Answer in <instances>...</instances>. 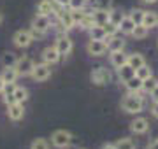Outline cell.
<instances>
[{"label": "cell", "instance_id": "6da1fadb", "mask_svg": "<svg viewBox=\"0 0 158 149\" xmlns=\"http://www.w3.org/2000/svg\"><path fill=\"white\" fill-rule=\"evenodd\" d=\"M144 107V98L139 93H128L127 97L121 100V109L128 114H139Z\"/></svg>", "mask_w": 158, "mask_h": 149}, {"label": "cell", "instance_id": "7a4b0ae2", "mask_svg": "<svg viewBox=\"0 0 158 149\" xmlns=\"http://www.w3.org/2000/svg\"><path fill=\"white\" fill-rule=\"evenodd\" d=\"M32 34L34 37H40L44 35L51 26V21H49V16H42V14H37V16L32 19Z\"/></svg>", "mask_w": 158, "mask_h": 149}, {"label": "cell", "instance_id": "3957f363", "mask_svg": "<svg viewBox=\"0 0 158 149\" xmlns=\"http://www.w3.org/2000/svg\"><path fill=\"white\" fill-rule=\"evenodd\" d=\"M72 142V133L69 130H56L51 133V144L58 149H65Z\"/></svg>", "mask_w": 158, "mask_h": 149}, {"label": "cell", "instance_id": "277c9868", "mask_svg": "<svg viewBox=\"0 0 158 149\" xmlns=\"http://www.w3.org/2000/svg\"><path fill=\"white\" fill-rule=\"evenodd\" d=\"M90 79L95 86H106V84L111 83V72L106 67H97V69L91 70Z\"/></svg>", "mask_w": 158, "mask_h": 149}, {"label": "cell", "instance_id": "5b68a950", "mask_svg": "<svg viewBox=\"0 0 158 149\" xmlns=\"http://www.w3.org/2000/svg\"><path fill=\"white\" fill-rule=\"evenodd\" d=\"M34 34H32V30H18L16 34L12 35V42H14V46L16 47H28L32 42H34Z\"/></svg>", "mask_w": 158, "mask_h": 149}, {"label": "cell", "instance_id": "8992f818", "mask_svg": "<svg viewBox=\"0 0 158 149\" xmlns=\"http://www.w3.org/2000/svg\"><path fill=\"white\" fill-rule=\"evenodd\" d=\"M32 79L37 81V83H42V81H48L51 77V65L49 63H37L32 70Z\"/></svg>", "mask_w": 158, "mask_h": 149}, {"label": "cell", "instance_id": "52a82bcc", "mask_svg": "<svg viewBox=\"0 0 158 149\" xmlns=\"http://www.w3.org/2000/svg\"><path fill=\"white\" fill-rule=\"evenodd\" d=\"M86 51L90 56H104L107 51V44L106 40H93L90 39V42L86 44Z\"/></svg>", "mask_w": 158, "mask_h": 149}, {"label": "cell", "instance_id": "ba28073f", "mask_svg": "<svg viewBox=\"0 0 158 149\" xmlns=\"http://www.w3.org/2000/svg\"><path fill=\"white\" fill-rule=\"evenodd\" d=\"M35 67V63L34 60L30 56H19L18 58V62H16V70H18V74L19 75H30L32 74V70H34Z\"/></svg>", "mask_w": 158, "mask_h": 149}, {"label": "cell", "instance_id": "9c48e42d", "mask_svg": "<svg viewBox=\"0 0 158 149\" xmlns=\"http://www.w3.org/2000/svg\"><path fill=\"white\" fill-rule=\"evenodd\" d=\"M55 47H56V51L60 53V56H67V54H70V51H72L74 42H72V39H70L69 35H62V37L56 39Z\"/></svg>", "mask_w": 158, "mask_h": 149}, {"label": "cell", "instance_id": "30bf717a", "mask_svg": "<svg viewBox=\"0 0 158 149\" xmlns=\"http://www.w3.org/2000/svg\"><path fill=\"white\" fill-rule=\"evenodd\" d=\"M149 130V121L146 118H135V119L130 123V132L135 133V135H142Z\"/></svg>", "mask_w": 158, "mask_h": 149}, {"label": "cell", "instance_id": "8fae6325", "mask_svg": "<svg viewBox=\"0 0 158 149\" xmlns=\"http://www.w3.org/2000/svg\"><path fill=\"white\" fill-rule=\"evenodd\" d=\"M7 116H9V119L11 121H19L23 119V116H25V107H23V103H11V105H7Z\"/></svg>", "mask_w": 158, "mask_h": 149}, {"label": "cell", "instance_id": "7c38bea8", "mask_svg": "<svg viewBox=\"0 0 158 149\" xmlns=\"http://www.w3.org/2000/svg\"><path fill=\"white\" fill-rule=\"evenodd\" d=\"M60 53L56 51V47L55 46H49L46 47L44 51H42V62L44 63H49V65H55V63L60 62Z\"/></svg>", "mask_w": 158, "mask_h": 149}, {"label": "cell", "instance_id": "4fadbf2b", "mask_svg": "<svg viewBox=\"0 0 158 149\" xmlns=\"http://www.w3.org/2000/svg\"><path fill=\"white\" fill-rule=\"evenodd\" d=\"M56 14H58L60 23H62V28L65 30V32L76 26V25H74V19H72V12H70V9H69V11H58Z\"/></svg>", "mask_w": 158, "mask_h": 149}, {"label": "cell", "instance_id": "5bb4252c", "mask_svg": "<svg viewBox=\"0 0 158 149\" xmlns=\"http://www.w3.org/2000/svg\"><path fill=\"white\" fill-rule=\"evenodd\" d=\"M106 44H107V51H123L125 47V40L121 39V37H118V35H113V37H109V39H106Z\"/></svg>", "mask_w": 158, "mask_h": 149}, {"label": "cell", "instance_id": "9a60e30c", "mask_svg": "<svg viewBox=\"0 0 158 149\" xmlns=\"http://www.w3.org/2000/svg\"><path fill=\"white\" fill-rule=\"evenodd\" d=\"M91 16H93V21H95V25H98V26H104V25L109 21V9H93Z\"/></svg>", "mask_w": 158, "mask_h": 149}, {"label": "cell", "instance_id": "2e32d148", "mask_svg": "<svg viewBox=\"0 0 158 149\" xmlns=\"http://www.w3.org/2000/svg\"><path fill=\"white\" fill-rule=\"evenodd\" d=\"M19 77L16 67H4V72L0 74V79L4 81L6 84H11V83H16V79Z\"/></svg>", "mask_w": 158, "mask_h": 149}, {"label": "cell", "instance_id": "e0dca14e", "mask_svg": "<svg viewBox=\"0 0 158 149\" xmlns=\"http://www.w3.org/2000/svg\"><path fill=\"white\" fill-rule=\"evenodd\" d=\"M116 70H118V77H119V81H121V83H127L128 79H132V77L135 75V70L132 69L128 63H125V65L118 67Z\"/></svg>", "mask_w": 158, "mask_h": 149}, {"label": "cell", "instance_id": "ac0fdd59", "mask_svg": "<svg viewBox=\"0 0 158 149\" xmlns=\"http://www.w3.org/2000/svg\"><path fill=\"white\" fill-rule=\"evenodd\" d=\"M134 28H135V23H134V19H132L130 16H123L121 23L118 25V30H119V32H121V34H125V35H132Z\"/></svg>", "mask_w": 158, "mask_h": 149}, {"label": "cell", "instance_id": "d6986e66", "mask_svg": "<svg viewBox=\"0 0 158 149\" xmlns=\"http://www.w3.org/2000/svg\"><path fill=\"white\" fill-rule=\"evenodd\" d=\"M127 62H128V54H125L123 51H113L111 53V65H113L114 69L125 65Z\"/></svg>", "mask_w": 158, "mask_h": 149}, {"label": "cell", "instance_id": "ffe728a7", "mask_svg": "<svg viewBox=\"0 0 158 149\" xmlns=\"http://www.w3.org/2000/svg\"><path fill=\"white\" fill-rule=\"evenodd\" d=\"M125 86H127L128 93H139L142 90V81L139 79L137 75H134L132 79H128L127 83H125Z\"/></svg>", "mask_w": 158, "mask_h": 149}, {"label": "cell", "instance_id": "44dd1931", "mask_svg": "<svg viewBox=\"0 0 158 149\" xmlns=\"http://www.w3.org/2000/svg\"><path fill=\"white\" fill-rule=\"evenodd\" d=\"M142 25L146 26L148 30L153 28V26H156L158 25V14L156 12H144V18H142Z\"/></svg>", "mask_w": 158, "mask_h": 149}, {"label": "cell", "instance_id": "7402d4cb", "mask_svg": "<svg viewBox=\"0 0 158 149\" xmlns=\"http://www.w3.org/2000/svg\"><path fill=\"white\" fill-rule=\"evenodd\" d=\"M127 63H128L134 70H137L139 67H142V65L146 63V60H144V56H142V54L134 53V54H128V62H127Z\"/></svg>", "mask_w": 158, "mask_h": 149}, {"label": "cell", "instance_id": "603a6c76", "mask_svg": "<svg viewBox=\"0 0 158 149\" xmlns=\"http://www.w3.org/2000/svg\"><path fill=\"white\" fill-rule=\"evenodd\" d=\"M51 12H55V9H53V4H51V0H40L39 6H37V14H42V16H49Z\"/></svg>", "mask_w": 158, "mask_h": 149}, {"label": "cell", "instance_id": "cb8c5ba5", "mask_svg": "<svg viewBox=\"0 0 158 149\" xmlns=\"http://www.w3.org/2000/svg\"><path fill=\"white\" fill-rule=\"evenodd\" d=\"M14 100H16L18 103H25L27 100H28V90L23 86H16L14 88Z\"/></svg>", "mask_w": 158, "mask_h": 149}, {"label": "cell", "instance_id": "d4e9b609", "mask_svg": "<svg viewBox=\"0 0 158 149\" xmlns=\"http://www.w3.org/2000/svg\"><path fill=\"white\" fill-rule=\"evenodd\" d=\"M88 32H90V39H93V40H106L107 39V37H106V32H104V26L95 25V26L90 28Z\"/></svg>", "mask_w": 158, "mask_h": 149}, {"label": "cell", "instance_id": "484cf974", "mask_svg": "<svg viewBox=\"0 0 158 149\" xmlns=\"http://www.w3.org/2000/svg\"><path fill=\"white\" fill-rule=\"evenodd\" d=\"M135 75L141 81H146V79H149V77L153 75V70H151V67H149V65H146V63H144L142 67H139V69L135 70Z\"/></svg>", "mask_w": 158, "mask_h": 149}, {"label": "cell", "instance_id": "4316f807", "mask_svg": "<svg viewBox=\"0 0 158 149\" xmlns=\"http://www.w3.org/2000/svg\"><path fill=\"white\" fill-rule=\"evenodd\" d=\"M95 26V21H93V16H91L90 12H85V16H83V19L79 21V28L83 30H90Z\"/></svg>", "mask_w": 158, "mask_h": 149}, {"label": "cell", "instance_id": "83f0119b", "mask_svg": "<svg viewBox=\"0 0 158 149\" xmlns=\"http://www.w3.org/2000/svg\"><path fill=\"white\" fill-rule=\"evenodd\" d=\"M16 62H18V56L14 53H4L2 54V65L4 67H16Z\"/></svg>", "mask_w": 158, "mask_h": 149}, {"label": "cell", "instance_id": "f1b7e54d", "mask_svg": "<svg viewBox=\"0 0 158 149\" xmlns=\"http://www.w3.org/2000/svg\"><path fill=\"white\" fill-rule=\"evenodd\" d=\"M123 12L119 11V9H109V23H113L118 26L119 23H121V19H123Z\"/></svg>", "mask_w": 158, "mask_h": 149}, {"label": "cell", "instance_id": "f546056e", "mask_svg": "<svg viewBox=\"0 0 158 149\" xmlns=\"http://www.w3.org/2000/svg\"><path fill=\"white\" fill-rule=\"evenodd\" d=\"M148 32H149V30H148L144 25H135V28H134L132 35H134V39L135 40H142V39H146Z\"/></svg>", "mask_w": 158, "mask_h": 149}, {"label": "cell", "instance_id": "4dcf8cb0", "mask_svg": "<svg viewBox=\"0 0 158 149\" xmlns=\"http://www.w3.org/2000/svg\"><path fill=\"white\" fill-rule=\"evenodd\" d=\"M86 2L88 0H69L67 9H70V11H85Z\"/></svg>", "mask_w": 158, "mask_h": 149}, {"label": "cell", "instance_id": "1f68e13d", "mask_svg": "<svg viewBox=\"0 0 158 149\" xmlns=\"http://www.w3.org/2000/svg\"><path fill=\"white\" fill-rule=\"evenodd\" d=\"M116 147L118 149H135V144H134V140L132 139H118V142H116Z\"/></svg>", "mask_w": 158, "mask_h": 149}, {"label": "cell", "instance_id": "d6a6232c", "mask_svg": "<svg viewBox=\"0 0 158 149\" xmlns=\"http://www.w3.org/2000/svg\"><path fill=\"white\" fill-rule=\"evenodd\" d=\"M30 149H49V142L46 139L39 137V139H34L32 144H30Z\"/></svg>", "mask_w": 158, "mask_h": 149}, {"label": "cell", "instance_id": "836d02e7", "mask_svg": "<svg viewBox=\"0 0 158 149\" xmlns=\"http://www.w3.org/2000/svg\"><path fill=\"white\" fill-rule=\"evenodd\" d=\"M144 12H146V11H142V9H134V11L130 12L128 16L134 19V23H135V25H142V18H144Z\"/></svg>", "mask_w": 158, "mask_h": 149}, {"label": "cell", "instance_id": "e575fe53", "mask_svg": "<svg viewBox=\"0 0 158 149\" xmlns=\"http://www.w3.org/2000/svg\"><path fill=\"white\" fill-rule=\"evenodd\" d=\"M158 84V81L155 79V77H149V79H146V81H142V90H144V91H148V93H151L153 90H155V86H156Z\"/></svg>", "mask_w": 158, "mask_h": 149}, {"label": "cell", "instance_id": "d590c367", "mask_svg": "<svg viewBox=\"0 0 158 149\" xmlns=\"http://www.w3.org/2000/svg\"><path fill=\"white\" fill-rule=\"evenodd\" d=\"M104 32H106V37L109 39V37H113V35L118 34L119 30H118V26H116V25H113V23H109V21H107V23L104 25Z\"/></svg>", "mask_w": 158, "mask_h": 149}, {"label": "cell", "instance_id": "8d00e7d4", "mask_svg": "<svg viewBox=\"0 0 158 149\" xmlns=\"http://www.w3.org/2000/svg\"><path fill=\"white\" fill-rule=\"evenodd\" d=\"M12 93H14V91H12ZM12 93L11 91H2V100H4V103H6V105H11V103L16 102Z\"/></svg>", "mask_w": 158, "mask_h": 149}, {"label": "cell", "instance_id": "74e56055", "mask_svg": "<svg viewBox=\"0 0 158 149\" xmlns=\"http://www.w3.org/2000/svg\"><path fill=\"white\" fill-rule=\"evenodd\" d=\"M151 114H153V118H156L158 119V102H155L151 105Z\"/></svg>", "mask_w": 158, "mask_h": 149}, {"label": "cell", "instance_id": "f35d334b", "mask_svg": "<svg viewBox=\"0 0 158 149\" xmlns=\"http://www.w3.org/2000/svg\"><path fill=\"white\" fill-rule=\"evenodd\" d=\"M149 95H151L153 102H158V84H156V86H155V90H153V91L149 93Z\"/></svg>", "mask_w": 158, "mask_h": 149}, {"label": "cell", "instance_id": "ab89813d", "mask_svg": "<svg viewBox=\"0 0 158 149\" xmlns=\"http://www.w3.org/2000/svg\"><path fill=\"white\" fill-rule=\"evenodd\" d=\"M53 2H56L58 6H62V7H67V4H69V0H53Z\"/></svg>", "mask_w": 158, "mask_h": 149}, {"label": "cell", "instance_id": "60d3db41", "mask_svg": "<svg viewBox=\"0 0 158 149\" xmlns=\"http://www.w3.org/2000/svg\"><path fill=\"white\" fill-rule=\"evenodd\" d=\"M102 149H118V147H116V144H104Z\"/></svg>", "mask_w": 158, "mask_h": 149}, {"label": "cell", "instance_id": "b9f144b4", "mask_svg": "<svg viewBox=\"0 0 158 149\" xmlns=\"http://www.w3.org/2000/svg\"><path fill=\"white\" fill-rule=\"evenodd\" d=\"M148 149H158V139H156V140H153V142L149 144V147H148Z\"/></svg>", "mask_w": 158, "mask_h": 149}, {"label": "cell", "instance_id": "7bdbcfd3", "mask_svg": "<svg viewBox=\"0 0 158 149\" xmlns=\"http://www.w3.org/2000/svg\"><path fill=\"white\" fill-rule=\"evenodd\" d=\"M4 88H6V83L0 79V95H2V91H4Z\"/></svg>", "mask_w": 158, "mask_h": 149}, {"label": "cell", "instance_id": "ee69618b", "mask_svg": "<svg viewBox=\"0 0 158 149\" xmlns=\"http://www.w3.org/2000/svg\"><path fill=\"white\" fill-rule=\"evenodd\" d=\"M142 2H144V4H156L158 0H142Z\"/></svg>", "mask_w": 158, "mask_h": 149}, {"label": "cell", "instance_id": "f6af8a7d", "mask_svg": "<svg viewBox=\"0 0 158 149\" xmlns=\"http://www.w3.org/2000/svg\"><path fill=\"white\" fill-rule=\"evenodd\" d=\"M2 21H4V16H2V12H0V23H2Z\"/></svg>", "mask_w": 158, "mask_h": 149}, {"label": "cell", "instance_id": "bcb514c9", "mask_svg": "<svg viewBox=\"0 0 158 149\" xmlns=\"http://www.w3.org/2000/svg\"><path fill=\"white\" fill-rule=\"evenodd\" d=\"M109 2H111V0H109Z\"/></svg>", "mask_w": 158, "mask_h": 149}]
</instances>
